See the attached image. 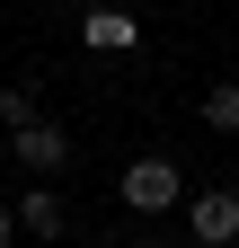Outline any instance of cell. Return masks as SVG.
<instances>
[{"mask_svg":"<svg viewBox=\"0 0 239 248\" xmlns=\"http://www.w3.org/2000/svg\"><path fill=\"white\" fill-rule=\"evenodd\" d=\"M177 195H186V186H177V160H168V151H142V160L124 169V204L133 213H177Z\"/></svg>","mask_w":239,"mask_h":248,"instance_id":"obj_1","label":"cell"},{"mask_svg":"<svg viewBox=\"0 0 239 248\" xmlns=\"http://www.w3.org/2000/svg\"><path fill=\"white\" fill-rule=\"evenodd\" d=\"M9 151H18V169L53 177V169L71 160V133H62V124H36V115H27V124H9Z\"/></svg>","mask_w":239,"mask_h":248,"instance_id":"obj_2","label":"cell"},{"mask_svg":"<svg viewBox=\"0 0 239 248\" xmlns=\"http://www.w3.org/2000/svg\"><path fill=\"white\" fill-rule=\"evenodd\" d=\"M186 231H195L204 248H230V239H239V195H195V204H186Z\"/></svg>","mask_w":239,"mask_h":248,"instance_id":"obj_3","label":"cell"},{"mask_svg":"<svg viewBox=\"0 0 239 248\" xmlns=\"http://www.w3.org/2000/svg\"><path fill=\"white\" fill-rule=\"evenodd\" d=\"M9 213H18V231H27V239H62V231H71V222H62V195H53V186H27Z\"/></svg>","mask_w":239,"mask_h":248,"instance_id":"obj_4","label":"cell"},{"mask_svg":"<svg viewBox=\"0 0 239 248\" xmlns=\"http://www.w3.org/2000/svg\"><path fill=\"white\" fill-rule=\"evenodd\" d=\"M80 36H89V53H133V45H142V27H133V9H89Z\"/></svg>","mask_w":239,"mask_h":248,"instance_id":"obj_5","label":"cell"},{"mask_svg":"<svg viewBox=\"0 0 239 248\" xmlns=\"http://www.w3.org/2000/svg\"><path fill=\"white\" fill-rule=\"evenodd\" d=\"M204 124H213V133H239V80H213V89H204Z\"/></svg>","mask_w":239,"mask_h":248,"instance_id":"obj_6","label":"cell"},{"mask_svg":"<svg viewBox=\"0 0 239 248\" xmlns=\"http://www.w3.org/2000/svg\"><path fill=\"white\" fill-rule=\"evenodd\" d=\"M27 115H36V80H9V89H0V133L27 124Z\"/></svg>","mask_w":239,"mask_h":248,"instance_id":"obj_7","label":"cell"},{"mask_svg":"<svg viewBox=\"0 0 239 248\" xmlns=\"http://www.w3.org/2000/svg\"><path fill=\"white\" fill-rule=\"evenodd\" d=\"M9 239H18V213H9V204H0V248H9Z\"/></svg>","mask_w":239,"mask_h":248,"instance_id":"obj_8","label":"cell"},{"mask_svg":"<svg viewBox=\"0 0 239 248\" xmlns=\"http://www.w3.org/2000/svg\"><path fill=\"white\" fill-rule=\"evenodd\" d=\"M133 248H160V239H133Z\"/></svg>","mask_w":239,"mask_h":248,"instance_id":"obj_9","label":"cell"},{"mask_svg":"<svg viewBox=\"0 0 239 248\" xmlns=\"http://www.w3.org/2000/svg\"><path fill=\"white\" fill-rule=\"evenodd\" d=\"M0 151H9V142H0Z\"/></svg>","mask_w":239,"mask_h":248,"instance_id":"obj_10","label":"cell"}]
</instances>
